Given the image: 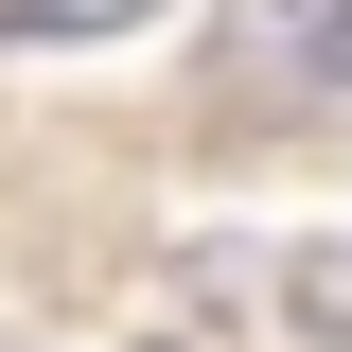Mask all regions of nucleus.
I'll list each match as a JSON object with an SVG mask.
<instances>
[{"instance_id": "f03ea898", "label": "nucleus", "mask_w": 352, "mask_h": 352, "mask_svg": "<svg viewBox=\"0 0 352 352\" xmlns=\"http://www.w3.org/2000/svg\"><path fill=\"white\" fill-rule=\"evenodd\" d=\"M317 18H352V0H264V36H317Z\"/></svg>"}, {"instance_id": "f257e3e1", "label": "nucleus", "mask_w": 352, "mask_h": 352, "mask_svg": "<svg viewBox=\"0 0 352 352\" xmlns=\"http://www.w3.org/2000/svg\"><path fill=\"white\" fill-rule=\"evenodd\" d=\"M124 18H159V0H0V36H124Z\"/></svg>"}]
</instances>
